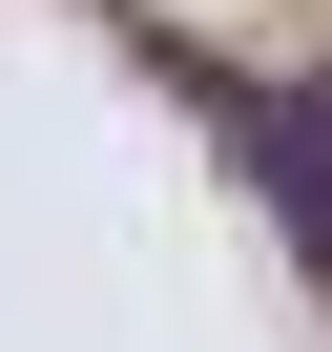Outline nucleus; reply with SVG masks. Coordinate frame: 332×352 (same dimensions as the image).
Here are the masks:
<instances>
[{
  "instance_id": "1",
  "label": "nucleus",
  "mask_w": 332,
  "mask_h": 352,
  "mask_svg": "<svg viewBox=\"0 0 332 352\" xmlns=\"http://www.w3.org/2000/svg\"><path fill=\"white\" fill-rule=\"evenodd\" d=\"M270 187H291V228L332 249V104H270Z\"/></svg>"
}]
</instances>
